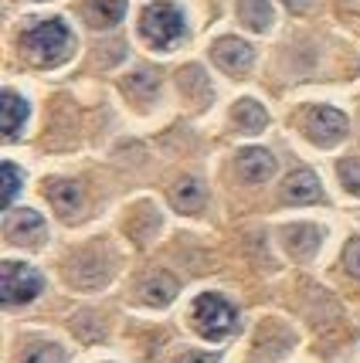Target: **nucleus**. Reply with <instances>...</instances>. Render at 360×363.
Returning <instances> with one entry per match:
<instances>
[{"label": "nucleus", "instance_id": "1", "mask_svg": "<svg viewBox=\"0 0 360 363\" xmlns=\"http://www.w3.org/2000/svg\"><path fill=\"white\" fill-rule=\"evenodd\" d=\"M72 45H75V38H72V31H68V24L62 17H48V21L34 24L31 31L24 34V55L34 65H41V68L65 62L72 55Z\"/></svg>", "mask_w": 360, "mask_h": 363}, {"label": "nucleus", "instance_id": "2", "mask_svg": "<svg viewBox=\"0 0 360 363\" xmlns=\"http://www.w3.org/2000/svg\"><path fill=\"white\" fill-rule=\"evenodd\" d=\"M140 34L146 38V45L167 51V48L180 45L184 34H187V21L184 11L177 4H150L140 14Z\"/></svg>", "mask_w": 360, "mask_h": 363}, {"label": "nucleus", "instance_id": "3", "mask_svg": "<svg viewBox=\"0 0 360 363\" xmlns=\"http://www.w3.org/2000/svg\"><path fill=\"white\" fill-rule=\"evenodd\" d=\"M194 326H197V333H201L204 340L221 343V340H228V336L238 330V313L224 296L204 292V296H197V302H194Z\"/></svg>", "mask_w": 360, "mask_h": 363}, {"label": "nucleus", "instance_id": "4", "mask_svg": "<svg viewBox=\"0 0 360 363\" xmlns=\"http://www.w3.org/2000/svg\"><path fill=\"white\" fill-rule=\"evenodd\" d=\"M41 275L24 265V262H4V272H0V296H4V306H24L41 296Z\"/></svg>", "mask_w": 360, "mask_h": 363}, {"label": "nucleus", "instance_id": "5", "mask_svg": "<svg viewBox=\"0 0 360 363\" xmlns=\"http://www.w3.org/2000/svg\"><path fill=\"white\" fill-rule=\"evenodd\" d=\"M302 126L316 146H337L347 136V116L340 109H329V106H313L306 112Z\"/></svg>", "mask_w": 360, "mask_h": 363}, {"label": "nucleus", "instance_id": "6", "mask_svg": "<svg viewBox=\"0 0 360 363\" xmlns=\"http://www.w3.org/2000/svg\"><path fill=\"white\" fill-rule=\"evenodd\" d=\"M4 231L14 245H38L45 238V218L31 207H21V211H11L4 218Z\"/></svg>", "mask_w": 360, "mask_h": 363}, {"label": "nucleus", "instance_id": "7", "mask_svg": "<svg viewBox=\"0 0 360 363\" xmlns=\"http://www.w3.org/2000/svg\"><path fill=\"white\" fill-rule=\"evenodd\" d=\"M211 55H214V62H218L228 75H245L251 68V62H255V51H251L241 38H221V41H214Z\"/></svg>", "mask_w": 360, "mask_h": 363}, {"label": "nucleus", "instance_id": "8", "mask_svg": "<svg viewBox=\"0 0 360 363\" xmlns=\"http://www.w3.org/2000/svg\"><path fill=\"white\" fill-rule=\"evenodd\" d=\"M320 197H323V187L313 170H293L282 184V201L289 204H316Z\"/></svg>", "mask_w": 360, "mask_h": 363}, {"label": "nucleus", "instance_id": "9", "mask_svg": "<svg viewBox=\"0 0 360 363\" xmlns=\"http://www.w3.org/2000/svg\"><path fill=\"white\" fill-rule=\"evenodd\" d=\"M126 14V0H85L82 4V17L95 31H106L112 24H119Z\"/></svg>", "mask_w": 360, "mask_h": 363}, {"label": "nucleus", "instance_id": "10", "mask_svg": "<svg viewBox=\"0 0 360 363\" xmlns=\"http://www.w3.org/2000/svg\"><path fill=\"white\" fill-rule=\"evenodd\" d=\"M282 241H285V248L293 258H313L316 248H320V241H323V231L313 228V224H293V228H285L282 231Z\"/></svg>", "mask_w": 360, "mask_h": 363}, {"label": "nucleus", "instance_id": "11", "mask_svg": "<svg viewBox=\"0 0 360 363\" xmlns=\"http://www.w3.org/2000/svg\"><path fill=\"white\" fill-rule=\"evenodd\" d=\"M238 174L245 177L249 184H262V180H268V177L276 174V157L268 150H258V146L241 150L238 153Z\"/></svg>", "mask_w": 360, "mask_h": 363}, {"label": "nucleus", "instance_id": "12", "mask_svg": "<svg viewBox=\"0 0 360 363\" xmlns=\"http://www.w3.org/2000/svg\"><path fill=\"white\" fill-rule=\"evenodd\" d=\"M177 289H180V285H177L173 275H167V272H150L140 282V299L150 302V306H167V302H173Z\"/></svg>", "mask_w": 360, "mask_h": 363}, {"label": "nucleus", "instance_id": "13", "mask_svg": "<svg viewBox=\"0 0 360 363\" xmlns=\"http://www.w3.org/2000/svg\"><path fill=\"white\" fill-rule=\"evenodd\" d=\"M28 116H31V106L21 95L4 92V99H0V123H4V136L7 140H14L17 133H21V126L28 123Z\"/></svg>", "mask_w": 360, "mask_h": 363}, {"label": "nucleus", "instance_id": "14", "mask_svg": "<svg viewBox=\"0 0 360 363\" xmlns=\"http://www.w3.org/2000/svg\"><path fill=\"white\" fill-rule=\"evenodd\" d=\"M48 201L62 211L65 218H72V214H79L82 204H85V194L75 180H55V184H48Z\"/></svg>", "mask_w": 360, "mask_h": 363}, {"label": "nucleus", "instance_id": "15", "mask_svg": "<svg viewBox=\"0 0 360 363\" xmlns=\"http://www.w3.org/2000/svg\"><path fill=\"white\" fill-rule=\"evenodd\" d=\"M170 201H173V207H177L180 214H194V211H201V207H204L201 180H194V177L177 180V184H173V190H170Z\"/></svg>", "mask_w": 360, "mask_h": 363}, {"label": "nucleus", "instance_id": "16", "mask_svg": "<svg viewBox=\"0 0 360 363\" xmlns=\"http://www.w3.org/2000/svg\"><path fill=\"white\" fill-rule=\"evenodd\" d=\"M231 116H235V123L245 133H262V129L268 126V112L255 102V99H241L235 109H231Z\"/></svg>", "mask_w": 360, "mask_h": 363}, {"label": "nucleus", "instance_id": "17", "mask_svg": "<svg viewBox=\"0 0 360 363\" xmlns=\"http://www.w3.org/2000/svg\"><path fill=\"white\" fill-rule=\"evenodd\" d=\"M238 17H241V24H249L251 31H268L272 28V7H268V0H241L238 4Z\"/></svg>", "mask_w": 360, "mask_h": 363}, {"label": "nucleus", "instance_id": "18", "mask_svg": "<svg viewBox=\"0 0 360 363\" xmlns=\"http://www.w3.org/2000/svg\"><path fill=\"white\" fill-rule=\"evenodd\" d=\"M17 190H21V170H17L14 163H4L0 167V204L4 207L11 204L17 197Z\"/></svg>", "mask_w": 360, "mask_h": 363}, {"label": "nucleus", "instance_id": "19", "mask_svg": "<svg viewBox=\"0 0 360 363\" xmlns=\"http://www.w3.org/2000/svg\"><path fill=\"white\" fill-rule=\"evenodd\" d=\"M21 363H65V353L55 343H34L31 350H24Z\"/></svg>", "mask_w": 360, "mask_h": 363}, {"label": "nucleus", "instance_id": "20", "mask_svg": "<svg viewBox=\"0 0 360 363\" xmlns=\"http://www.w3.org/2000/svg\"><path fill=\"white\" fill-rule=\"evenodd\" d=\"M337 174H340V184H344L354 197H360V160L357 157H347L337 163Z\"/></svg>", "mask_w": 360, "mask_h": 363}, {"label": "nucleus", "instance_id": "21", "mask_svg": "<svg viewBox=\"0 0 360 363\" xmlns=\"http://www.w3.org/2000/svg\"><path fill=\"white\" fill-rule=\"evenodd\" d=\"M126 89L133 95H140V99H153L157 95V75L153 72H136V75L126 79Z\"/></svg>", "mask_w": 360, "mask_h": 363}, {"label": "nucleus", "instance_id": "22", "mask_svg": "<svg viewBox=\"0 0 360 363\" xmlns=\"http://www.w3.org/2000/svg\"><path fill=\"white\" fill-rule=\"evenodd\" d=\"M344 265H347V272H350L354 279H360V238H354V241L347 245V252H344Z\"/></svg>", "mask_w": 360, "mask_h": 363}, {"label": "nucleus", "instance_id": "23", "mask_svg": "<svg viewBox=\"0 0 360 363\" xmlns=\"http://www.w3.org/2000/svg\"><path fill=\"white\" fill-rule=\"evenodd\" d=\"M177 363H221L214 353H187V357H180Z\"/></svg>", "mask_w": 360, "mask_h": 363}, {"label": "nucleus", "instance_id": "24", "mask_svg": "<svg viewBox=\"0 0 360 363\" xmlns=\"http://www.w3.org/2000/svg\"><path fill=\"white\" fill-rule=\"evenodd\" d=\"M310 4H313V0H285V7H289V11H306V7H310Z\"/></svg>", "mask_w": 360, "mask_h": 363}]
</instances>
